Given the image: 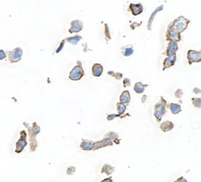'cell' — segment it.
<instances>
[{
    "instance_id": "26",
    "label": "cell",
    "mask_w": 201,
    "mask_h": 182,
    "mask_svg": "<svg viewBox=\"0 0 201 182\" xmlns=\"http://www.w3.org/2000/svg\"><path fill=\"white\" fill-rule=\"evenodd\" d=\"M104 146H103L102 143H101V141H97V142H94V144H93V148H92V151H96L97 150V149H100V148H103Z\"/></svg>"
},
{
    "instance_id": "4",
    "label": "cell",
    "mask_w": 201,
    "mask_h": 182,
    "mask_svg": "<svg viewBox=\"0 0 201 182\" xmlns=\"http://www.w3.org/2000/svg\"><path fill=\"white\" fill-rule=\"evenodd\" d=\"M187 58L190 65H191L193 63L201 62V52L193 50H190L187 53Z\"/></svg>"
},
{
    "instance_id": "7",
    "label": "cell",
    "mask_w": 201,
    "mask_h": 182,
    "mask_svg": "<svg viewBox=\"0 0 201 182\" xmlns=\"http://www.w3.org/2000/svg\"><path fill=\"white\" fill-rule=\"evenodd\" d=\"M26 136H27V134H26L25 131H22L20 132V137L18 141L17 142V144H16V153H20L23 151V149H25V147H26V145H27Z\"/></svg>"
},
{
    "instance_id": "20",
    "label": "cell",
    "mask_w": 201,
    "mask_h": 182,
    "mask_svg": "<svg viewBox=\"0 0 201 182\" xmlns=\"http://www.w3.org/2000/svg\"><path fill=\"white\" fill-rule=\"evenodd\" d=\"M82 37L79 36V35H76V36L73 37H69V38H67L65 40H67L69 43L72 44V45H76L78 43L79 40H80Z\"/></svg>"
},
{
    "instance_id": "37",
    "label": "cell",
    "mask_w": 201,
    "mask_h": 182,
    "mask_svg": "<svg viewBox=\"0 0 201 182\" xmlns=\"http://www.w3.org/2000/svg\"><path fill=\"white\" fill-rule=\"evenodd\" d=\"M100 182H113V181H112V177H108V178L104 179V180H101V181H100Z\"/></svg>"
},
{
    "instance_id": "6",
    "label": "cell",
    "mask_w": 201,
    "mask_h": 182,
    "mask_svg": "<svg viewBox=\"0 0 201 182\" xmlns=\"http://www.w3.org/2000/svg\"><path fill=\"white\" fill-rule=\"evenodd\" d=\"M166 39L168 41H175V42H180L181 40V33L178 32L172 28L168 26V31L166 33Z\"/></svg>"
},
{
    "instance_id": "28",
    "label": "cell",
    "mask_w": 201,
    "mask_h": 182,
    "mask_svg": "<svg viewBox=\"0 0 201 182\" xmlns=\"http://www.w3.org/2000/svg\"><path fill=\"white\" fill-rule=\"evenodd\" d=\"M183 94H184V93H183V91L181 90V89L177 90L175 91V93H174V96H175L177 98H181V97L183 96Z\"/></svg>"
},
{
    "instance_id": "21",
    "label": "cell",
    "mask_w": 201,
    "mask_h": 182,
    "mask_svg": "<svg viewBox=\"0 0 201 182\" xmlns=\"http://www.w3.org/2000/svg\"><path fill=\"white\" fill-rule=\"evenodd\" d=\"M126 109H127V105L124 104H122L121 102L117 104V111L119 112V115H120L121 118H123L122 115L125 112Z\"/></svg>"
},
{
    "instance_id": "14",
    "label": "cell",
    "mask_w": 201,
    "mask_h": 182,
    "mask_svg": "<svg viewBox=\"0 0 201 182\" xmlns=\"http://www.w3.org/2000/svg\"><path fill=\"white\" fill-rule=\"evenodd\" d=\"M103 72V67L100 64H94L92 67V74L94 76L99 77Z\"/></svg>"
},
{
    "instance_id": "17",
    "label": "cell",
    "mask_w": 201,
    "mask_h": 182,
    "mask_svg": "<svg viewBox=\"0 0 201 182\" xmlns=\"http://www.w3.org/2000/svg\"><path fill=\"white\" fill-rule=\"evenodd\" d=\"M169 109L171 110V112H172V114L174 115H177V114L180 113L181 112V108L180 104L175 103H171L170 104Z\"/></svg>"
},
{
    "instance_id": "1",
    "label": "cell",
    "mask_w": 201,
    "mask_h": 182,
    "mask_svg": "<svg viewBox=\"0 0 201 182\" xmlns=\"http://www.w3.org/2000/svg\"><path fill=\"white\" fill-rule=\"evenodd\" d=\"M190 22V20H188L187 18H185L183 16H180L179 17L175 19L174 21L170 24L169 27L172 28L173 29H174L179 33H181V32H185L187 29L188 25H189Z\"/></svg>"
},
{
    "instance_id": "30",
    "label": "cell",
    "mask_w": 201,
    "mask_h": 182,
    "mask_svg": "<svg viewBox=\"0 0 201 182\" xmlns=\"http://www.w3.org/2000/svg\"><path fill=\"white\" fill-rule=\"evenodd\" d=\"M116 117H121L120 115H116V114H111V115H109L107 117V119L109 121H111V120H113L114 119H116Z\"/></svg>"
},
{
    "instance_id": "31",
    "label": "cell",
    "mask_w": 201,
    "mask_h": 182,
    "mask_svg": "<svg viewBox=\"0 0 201 182\" xmlns=\"http://www.w3.org/2000/svg\"><path fill=\"white\" fill-rule=\"evenodd\" d=\"M112 76L115 77V78H116V79H117V80H119V79H122L123 74L119 73V72H117V73H113V75H112Z\"/></svg>"
},
{
    "instance_id": "11",
    "label": "cell",
    "mask_w": 201,
    "mask_h": 182,
    "mask_svg": "<svg viewBox=\"0 0 201 182\" xmlns=\"http://www.w3.org/2000/svg\"><path fill=\"white\" fill-rule=\"evenodd\" d=\"M178 47L177 42H175V41H170L168 48H167L166 52H165V54H166L167 56L172 55V54H176V52L178 51Z\"/></svg>"
},
{
    "instance_id": "36",
    "label": "cell",
    "mask_w": 201,
    "mask_h": 182,
    "mask_svg": "<svg viewBox=\"0 0 201 182\" xmlns=\"http://www.w3.org/2000/svg\"><path fill=\"white\" fill-rule=\"evenodd\" d=\"M174 182H187V180H186L185 178H184L183 177H181L178 179H177Z\"/></svg>"
},
{
    "instance_id": "35",
    "label": "cell",
    "mask_w": 201,
    "mask_h": 182,
    "mask_svg": "<svg viewBox=\"0 0 201 182\" xmlns=\"http://www.w3.org/2000/svg\"><path fill=\"white\" fill-rule=\"evenodd\" d=\"M193 92L195 93V94H201V90L200 89L197 88V87H195V88L193 90Z\"/></svg>"
},
{
    "instance_id": "5",
    "label": "cell",
    "mask_w": 201,
    "mask_h": 182,
    "mask_svg": "<svg viewBox=\"0 0 201 182\" xmlns=\"http://www.w3.org/2000/svg\"><path fill=\"white\" fill-rule=\"evenodd\" d=\"M84 75V72L83 68L80 65H77L73 68L69 74V79L72 81H78L82 79Z\"/></svg>"
},
{
    "instance_id": "8",
    "label": "cell",
    "mask_w": 201,
    "mask_h": 182,
    "mask_svg": "<svg viewBox=\"0 0 201 182\" xmlns=\"http://www.w3.org/2000/svg\"><path fill=\"white\" fill-rule=\"evenodd\" d=\"M22 51L20 47H17V48L14 49L13 51H11L10 53V55H9V60L11 63H15V62L20 61V59H21L22 56Z\"/></svg>"
},
{
    "instance_id": "34",
    "label": "cell",
    "mask_w": 201,
    "mask_h": 182,
    "mask_svg": "<svg viewBox=\"0 0 201 182\" xmlns=\"http://www.w3.org/2000/svg\"><path fill=\"white\" fill-rule=\"evenodd\" d=\"M65 40H63L61 42V43H60V47H58V49H57V51H56V52H57V53H59V52H60V50H62V48H63V47H64V45H65Z\"/></svg>"
},
{
    "instance_id": "33",
    "label": "cell",
    "mask_w": 201,
    "mask_h": 182,
    "mask_svg": "<svg viewBox=\"0 0 201 182\" xmlns=\"http://www.w3.org/2000/svg\"><path fill=\"white\" fill-rule=\"evenodd\" d=\"M6 57H7V54H6L5 52L2 50H0V60H3Z\"/></svg>"
},
{
    "instance_id": "13",
    "label": "cell",
    "mask_w": 201,
    "mask_h": 182,
    "mask_svg": "<svg viewBox=\"0 0 201 182\" xmlns=\"http://www.w3.org/2000/svg\"><path fill=\"white\" fill-rule=\"evenodd\" d=\"M174 123L171 121H165V122H162L160 125V130L163 131V132H168V131H171V130H173L174 128Z\"/></svg>"
},
{
    "instance_id": "32",
    "label": "cell",
    "mask_w": 201,
    "mask_h": 182,
    "mask_svg": "<svg viewBox=\"0 0 201 182\" xmlns=\"http://www.w3.org/2000/svg\"><path fill=\"white\" fill-rule=\"evenodd\" d=\"M131 86V80L129 79H125L123 80V87H127Z\"/></svg>"
},
{
    "instance_id": "9",
    "label": "cell",
    "mask_w": 201,
    "mask_h": 182,
    "mask_svg": "<svg viewBox=\"0 0 201 182\" xmlns=\"http://www.w3.org/2000/svg\"><path fill=\"white\" fill-rule=\"evenodd\" d=\"M176 60H177V56H176V54H172V55L168 56V57H167L164 60V61H163V70L164 71L165 69L172 67L174 64H175Z\"/></svg>"
},
{
    "instance_id": "18",
    "label": "cell",
    "mask_w": 201,
    "mask_h": 182,
    "mask_svg": "<svg viewBox=\"0 0 201 182\" xmlns=\"http://www.w3.org/2000/svg\"><path fill=\"white\" fill-rule=\"evenodd\" d=\"M114 167L112 166L109 165V164H105L102 166V168H101V170H100V173H101V174L105 173V174H106L107 175H110V174H112V173L114 172Z\"/></svg>"
},
{
    "instance_id": "19",
    "label": "cell",
    "mask_w": 201,
    "mask_h": 182,
    "mask_svg": "<svg viewBox=\"0 0 201 182\" xmlns=\"http://www.w3.org/2000/svg\"><path fill=\"white\" fill-rule=\"evenodd\" d=\"M146 87H147V85H144L141 82H138L135 83V85L134 87V90L137 94H142L145 91V90Z\"/></svg>"
},
{
    "instance_id": "22",
    "label": "cell",
    "mask_w": 201,
    "mask_h": 182,
    "mask_svg": "<svg viewBox=\"0 0 201 182\" xmlns=\"http://www.w3.org/2000/svg\"><path fill=\"white\" fill-rule=\"evenodd\" d=\"M105 137H109V138H110L112 141L114 142L115 140L119 139V135H118V134H116V132L111 131V132H109V134H105Z\"/></svg>"
},
{
    "instance_id": "16",
    "label": "cell",
    "mask_w": 201,
    "mask_h": 182,
    "mask_svg": "<svg viewBox=\"0 0 201 182\" xmlns=\"http://www.w3.org/2000/svg\"><path fill=\"white\" fill-rule=\"evenodd\" d=\"M93 143L91 140H83L80 144V149L84 151H91L93 148Z\"/></svg>"
},
{
    "instance_id": "23",
    "label": "cell",
    "mask_w": 201,
    "mask_h": 182,
    "mask_svg": "<svg viewBox=\"0 0 201 182\" xmlns=\"http://www.w3.org/2000/svg\"><path fill=\"white\" fill-rule=\"evenodd\" d=\"M193 105L196 109H201V98L199 97H193L192 98Z\"/></svg>"
},
{
    "instance_id": "25",
    "label": "cell",
    "mask_w": 201,
    "mask_h": 182,
    "mask_svg": "<svg viewBox=\"0 0 201 182\" xmlns=\"http://www.w3.org/2000/svg\"><path fill=\"white\" fill-rule=\"evenodd\" d=\"M101 143H102L104 147L113 145V141H112L110 138H109V137H105V138L101 140Z\"/></svg>"
},
{
    "instance_id": "10",
    "label": "cell",
    "mask_w": 201,
    "mask_h": 182,
    "mask_svg": "<svg viewBox=\"0 0 201 182\" xmlns=\"http://www.w3.org/2000/svg\"><path fill=\"white\" fill-rule=\"evenodd\" d=\"M83 29V22L80 21L79 20H75L72 21L71 23V28L69 29V32L70 33H77V32H79Z\"/></svg>"
},
{
    "instance_id": "24",
    "label": "cell",
    "mask_w": 201,
    "mask_h": 182,
    "mask_svg": "<svg viewBox=\"0 0 201 182\" xmlns=\"http://www.w3.org/2000/svg\"><path fill=\"white\" fill-rule=\"evenodd\" d=\"M162 9H163V6H161V7H158V8L156 9V10H155V12H154V13H153V15H152V17H151V18L149 19V24H148V29H149V30H151L150 25L152 24V22H153V18H154L155 15H156V13H158V12H159V10H162Z\"/></svg>"
},
{
    "instance_id": "15",
    "label": "cell",
    "mask_w": 201,
    "mask_h": 182,
    "mask_svg": "<svg viewBox=\"0 0 201 182\" xmlns=\"http://www.w3.org/2000/svg\"><path fill=\"white\" fill-rule=\"evenodd\" d=\"M131 101V95L128 90H125L122 93L120 96V102L122 104H124L126 105H127Z\"/></svg>"
},
{
    "instance_id": "12",
    "label": "cell",
    "mask_w": 201,
    "mask_h": 182,
    "mask_svg": "<svg viewBox=\"0 0 201 182\" xmlns=\"http://www.w3.org/2000/svg\"><path fill=\"white\" fill-rule=\"evenodd\" d=\"M130 9L131 10L132 14L134 16L139 15L143 12V7L141 4H131Z\"/></svg>"
},
{
    "instance_id": "27",
    "label": "cell",
    "mask_w": 201,
    "mask_h": 182,
    "mask_svg": "<svg viewBox=\"0 0 201 182\" xmlns=\"http://www.w3.org/2000/svg\"><path fill=\"white\" fill-rule=\"evenodd\" d=\"M134 53V50L131 47H128V48L125 49V51H124V56L125 57H129V56L132 55V54Z\"/></svg>"
},
{
    "instance_id": "29",
    "label": "cell",
    "mask_w": 201,
    "mask_h": 182,
    "mask_svg": "<svg viewBox=\"0 0 201 182\" xmlns=\"http://www.w3.org/2000/svg\"><path fill=\"white\" fill-rule=\"evenodd\" d=\"M75 172V168L74 166H69L67 169V174L68 175H72Z\"/></svg>"
},
{
    "instance_id": "38",
    "label": "cell",
    "mask_w": 201,
    "mask_h": 182,
    "mask_svg": "<svg viewBox=\"0 0 201 182\" xmlns=\"http://www.w3.org/2000/svg\"><path fill=\"white\" fill-rule=\"evenodd\" d=\"M146 98H147V96H143V97H142V103H144V102H145Z\"/></svg>"
},
{
    "instance_id": "3",
    "label": "cell",
    "mask_w": 201,
    "mask_h": 182,
    "mask_svg": "<svg viewBox=\"0 0 201 182\" xmlns=\"http://www.w3.org/2000/svg\"><path fill=\"white\" fill-rule=\"evenodd\" d=\"M29 131V136H30L31 140V152H34L36 149L37 143L35 140V136L40 132V127L37 125L36 122H34L32 127H27Z\"/></svg>"
},
{
    "instance_id": "2",
    "label": "cell",
    "mask_w": 201,
    "mask_h": 182,
    "mask_svg": "<svg viewBox=\"0 0 201 182\" xmlns=\"http://www.w3.org/2000/svg\"><path fill=\"white\" fill-rule=\"evenodd\" d=\"M166 106L167 101L163 99V97H160V100L158 103L156 104L154 109V115L158 122H160L163 116L166 113Z\"/></svg>"
},
{
    "instance_id": "39",
    "label": "cell",
    "mask_w": 201,
    "mask_h": 182,
    "mask_svg": "<svg viewBox=\"0 0 201 182\" xmlns=\"http://www.w3.org/2000/svg\"><path fill=\"white\" fill-rule=\"evenodd\" d=\"M200 52H201V50H200Z\"/></svg>"
}]
</instances>
